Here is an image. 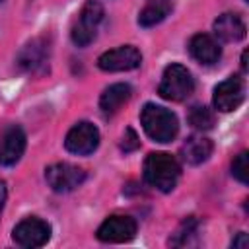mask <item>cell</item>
<instances>
[{"mask_svg":"<svg viewBox=\"0 0 249 249\" xmlns=\"http://www.w3.org/2000/svg\"><path fill=\"white\" fill-rule=\"evenodd\" d=\"M179 175H181V165L171 154L152 152L146 156L144 167H142V177H144L146 185H150L161 193H169L175 189Z\"/></svg>","mask_w":249,"mask_h":249,"instance_id":"cell-1","label":"cell"},{"mask_svg":"<svg viewBox=\"0 0 249 249\" xmlns=\"http://www.w3.org/2000/svg\"><path fill=\"white\" fill-rule=\"evenodd\" d=\"M140 124L148 138L160 144L171 142L177 132H179V121L173 111L156 105V103H146L140 111Z\"/></svg>","mask_w":249,"mask_h":249,"instance_id":"cell-2","label":"cell"},{"mask_svg":"<svg viewBox=\"0 0 249 249\" xmlns=\"http://www.w3.org/2000/svg\"><path fill=\"white\" fill-rule=\"evenodd\" d=\"M51 62V39L45 35L29 39L16 54V66L23 74L43 76Z\"/></svg>","mask_w":249,"mask_h":249,"instance_id":"cell-3","label":"cell"},{"mask_svg":"<svg viewBox=\"0 0 249 249\" xmlns=\"http://www.w3.org/2000/svg\"><path fill=\"white\" fill-rule=\"evenodd\" d=\"M195 91V78L183 64H169L161 74L158 93L167 101H185Z\"/></svg>","mask_w":249,"mask_h":249,"instance_id":"cell-4","label":"cell"},{"mask_svg":"<svg viewBox=\"0 0 249 249\" xmlns=\"http://www.w3.org/2000/svg\"><path fill=\"white\" fill-rule=\"evenodd\" d=\"M103 16H105V10L97 0H86L70 31L72 43L76 47L91 45L97 37V29H99V23L103 21Z\"/></svg>","mask_w":249,"mask_h":249,"instance_id":"cell-5","label":"cell"},{"mask_svg":"<svg viewBox=\"0 0 249 249\" xmlns=\"http://www.w3.org/2000/svg\"><path fill=\"white\" fill-rule=\"evenodd\" d=\"M12 239L19 247H25V249L43 247L51 239V224L41 220V218H37V216L23 218L12 230Z\"/></svg>","mask_w":249,"mask_h":249,"instance_id":"cell-6","label":"cell"},{"mask_svg":"<svg viewBox=\"0 0 249 249\" xmlns=\"http://www.w3.org/2000/svg\"><path fill=\"white\" fill-rule=\"evenodd\" d=\"M86 171L78 165L58 161L45 169V181L54 193H70L86 181Z\"/></svg>","mask_w":249,"mask_h":249,"instance_id":"cell-7","label":"cell"},{"mask_svg":"<svg viewBox=\"0 0 249 249\" xmlns=\"http://www.w3.org/2000/svg\"><path fill=\"white\" fill-rule=\"evenodd\" d=\"M99 146V130L93 123L89 121H80L76 123L64 138V148L70 154L76 156H89L97 150Z\"/></svg>","mask_w":249,"mask_h":249,"instance_id":"cell-8","label":"cell"},{"mask_svg":"<svg viewBox=\"0 0 249 249\" xmlns=\"http://www.w3.org/2000/svg\"><path fill=\"white\" fill-rule=\"evenodd\" d=\"M142 64V53L134 45H121L105 51L97 58V66L103 72H128Z\"/></svg>","mask_w":249,"mask_h":249,"instance_id":"cell-9","label":"cell"},{"mask_svg":"<svg viewBox=\"0 0 249 249\" xmlns=\"http://www.w3.org/2000/svg\"><path fill=\"white\" fill-rule=\"evenodd\" d=\"M136 230L138 224L134 218L124 214H113L103 220V224L95 231V237L103 243H124L136 235Z\"/></svg>","mask_w":249,"mask_h":249,"instance_id":"cell-10","label":"cell"},{"mask_svg":"<svg viewBox=\"0 0 249 249\" xmlns=\"http://www.w3.org/2000/svg\"><path fill=\"white\" fill-rule=\"evenodd\" d=\"M243 99H245V84L239 76H230L222 80L212 93V105L222 113L235 111L243 103Z\"/></svg>","mask_w":249,"mask_h":249,"instance_id":"cell-11","label":"cell"},{"mask_svg":"<svg viewBox=\"0 0 249 249\" xmlns=\"http://www.w3.org/2000/svg\"><path fill=\"white\" fill-rule=\"evenodd\" d=\"M25 132L18 124H8L0 130V165H16L25 152Z\"/></svg>","mask_w":249,"mask_h":249,"instance_id":"cell-12","label":"cell"},{"mask_svg":"<svg viewBox=\"0 0 249 249\" xmlns=\"http://www.w3.org/2000/svg\"><path fill=\"white\" fill-rule=\"evenodd\" d=\"M189 54L198 62V64H204V66H212L220 60L222 56V47L220 43L208 35V33H196L189 39Z\"/></svg>","mask_w":249,"mask_h":249,"instance_id":"cell-13","label":"cell"},{"mask_svg":"<svg viewBox=\"0 0 249 249\" xmlns=\"http://www.w3.org/2000/svg\"><path fill=\"white\" fill-rule=\"evenodd\" d=\"M212 29H214V37L220 39L222 43H237L247 33L245 21L237 14H231V12H226V14L218 16Z\"/></svg>","mask_w":249,"mask_h":249,"instance_id":"cell-14","label":"cell"},{"mask_svg":"<svg viewBox=\"0 0 249 249\" xmlns=\"http://www.w3.org/2000/svg\"><path fill=\"white\" fill-rule=\"evenodd\" d=\"M214 144L210 138L202 134H191L183 144H181V160L189 165H200L212 156Z\"/></svg>","mask_w":249,"mask_h":249,"instance_id":"cell-15","label":"cell"},{"mask_svg":"<svg viewBox=\"0 0 249 249\" xmlns=\"http://www.w3.org/2000/svg\"><path fill=\"white\" fill-rule=\"evenodd\" d=\"M132 97V88L130 84H124V82H117V84H111L109 88L103 89L101 97H99V109L103 115H115L128 99Z\"/></svg>","mask_w":249,"mask_h":249,"instance_id":"cell-16","label":"cell"},{"mask_svg":"<svg viewBox=\"0 0 249 249\" xmlns=\"http://www.w3.org/2000/svg\"><path fill=\"white\" fill-rule=\"evenodd\" d=\"M173 8V0H146L144 8L138 14V23L142 27H154L161 23Z\"/></svg>","mask_w":249,"mask_h":249,"instance_id":"cell-17","label":"cell"},{"mask_svg":"<svg viewBox=\"0 0 249 249\" xmlns=\"http://www.w3.org/2000/svg\"><path fill=\"white\" fill-rule=\"evenodd\" d=\"M196 235H198V220L195 216H189L171 233V237H169L167 243L171 247H185V245H191L196 239Z\"/></svg>","mask_w":249,"mask_h":249,"instance_id":"cell-18","label":"cell"},{"mask_svg":"<svg viewBox=\"0 0 249 249\" xmlns=\"http://www.w3.org/2000/svg\"><path fill=\"white\" fill-rule=\"evenodd\" d=\"M187 121L191 123V126H195L196 130H210L216 124V117L214 111L206 105H193L189 109Z\"/></svg>","mask_w":249,"mask_h":249,"instance_id":"cell-19","label":"cell"},{"mask_svg":"<svg viewBox=\"0 0 249 249\" xmlns=\"http://www.w3.org/2000/svg\"><path fill=\"white\" fill-rule=\"evenodd\" d=\"M231 175L239 181V183H247L249 179V154L247 152H239L233 161H231Z\"/></svg>","mask_w":249,"mask_h":249,"instance_id":"cell-20","label":"cell"},{"mask_svg":"<svg viewBox=\"0 0 249 249\" xmlns=\"http://www.w3.org/2000/svg\"><path fill=\"white\" fill-rule=\"evenodd\" d=\"M140 148V140H138V134L132 130V128H126L124 134H123V140H121V150L124 154H130L134 150Z\"/></svg>","mask_w":249,"mask_h":249,"instance_id":"cell-21","label":"cell"},{"mask_svg":"<svg viewBox=\"0 0 249 249\" xmlns=\"http://www.w3.org/2000/svg\"><path fill=\"white\" fill-rule=\"evenodd\" d=\"M249 247V235L245 231L235 233V237L231 239V249H247Z\"/></svg>","mask_w":249,"mask_h":249,"instance_id":"cell-22","label":"cell"},{"mask_svg":"<svg viewBox=\"0 0 249 249\" xmlns=\"http://www.w3.org/2000/svg\"><path fill=\"white\" fill-rule=\"evenodd\" d=\"M6 196H8V189H6V183L0 181V214L4 210V202H6Z\"/></svg>","mask_w":249,"mask_h":249,"instance_id":"cell-23","label":"cell"},{"mask_svg":"<svg viewBox=\"0 0 249 249\" xmlns=\"http://www.w3.org/2000/svg\"><path fill=\"white\" fill-rule=\"evenodd\" d=\"M241 70L247 72V51H243V54H241Z\"/></svg>","mask_w":249,"mask_h":249,"instance_id":"cell-24","label":"cell"},{"mask_svg":"<svg viewBox=\"0 0 249 249\" xmlns=\"http://www.w3.org/2000/svg\"><path fill=\"white\" fill-rule=\"evenodd\" d=\"M243 2H249V0H243Z\"/></svg>","mask_w":249,"mask_h":249,"instance_id":"cell-25","label":"cell"},{"mask_svg":"<svg viewBox=\"0 0 249 249\" xmlns=\"http://www.w3.org/2000/svg\"><path fill=\"white\" fill-rule=\"evenodd\" d=\"M2 2H4V0H0V4H2Z\"/></svg>","mask_w":249,"mask_h":249,"instance_id":"cell-26","label":"cell"}]
</instances>
